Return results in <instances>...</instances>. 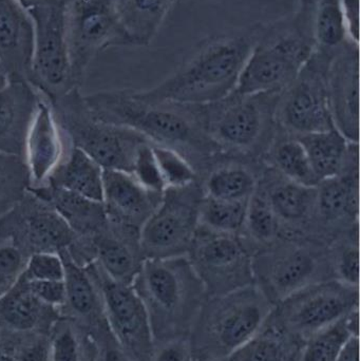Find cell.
<instances>
[{
	"label": "cell",
	"mask_w": 360,
	"mask_h": 361,
	"mask_svg": "<svg viewBox=\"0 0 360 361\" xmlns=\"http://www.w3.org/2000/svg\"><path fill=\"white\" fill-rule=\"evenodd\" d=\"M85 101L103 122L131 129L150 143L181 154L199 179L228 158L207 133L203 105L152 101L132 89L99 91Z\"/></svg>",
	"instance_id": "obj_1"
},
{
	"label": "cell",
	"mask_w": 360,
	"mask_h": 361,
	"mask_svg": "<svg viewBox=\"0 0 360 361\" xmlns=\"http://www.w3.org/2000/svg\"><path fill=\"white\" fill-rule=\"evenodd\" d=\"M256 25L211 36L173 74L148 90L145 99L188 105L215 103L234 92L253 49Z\"/></svg>",
	"instance_id": "obj_2"
},
{
	"label": "cell",
	"mask_w": 360,
	"mask_h": 361,
	"mask_svg": "<svg viewBox=\"0 0 360 361\" xmlns=\"http://www.w3.org/2000/svg\"><path fill=\"white\" fill-rule=\"evenodd\" d=\"M132 286L147 312L154 345L187 339L209 298L186 256L146 259Z\"/></svg>",
	"instance_id": "obj_3"
},
{
	"label": "cell",
	"mask_w": 360,
	"mask_h": 361,
	"mask_svg": "<svg viewBox=\"0 0 360 361\" xmlns=\"http://www.w3.org/2000/svg\"><path fill=\"white\" fill-rule=\"evenodd\" d=\"M316 48L315 20L299 11L256 25L253 49L235 92H278L302 71Z\"/></svg>",
	"instance_id": "obj_4"
},
{
	"label": "cell",
	"mask_w": 360,
	"mask_h": 361,
	"mask_svg": "<svg viewBox=\"0 0 360 361\" xmlns=\"http://www.w3.org/2000/svg\"><path fill=\"white\" fill-rule=\"evenodd\" d=\"M273 307L254 284L209 297L188 335L190 360H228L261 330Z\"/></svg>",
	"instance_id": "obj_5"
},
{
	"label": "cell",
	"mask_w": 360,
	"mask_h": 361,
	"mask_svg": "<svg viewBox=\"0 0 360 361\" xmlns=\"http://www.w3.org/2000/svg\"><path fill=\"white\" fill-rule=\"evenodd\" d=\"M278 92L240 94L232 92L203 105L205 127L211 139L232 159L263 164L278 124Z\"/></svg>",
	"instance_id": "obj_6"
},
{
	"label": "cell",
	"mask_w": 360,
	"mask_h": 361,
	"mask_svg": "<svg viewBox=\"0 0 360 361\" xmlns=\"http://www.w3.org/2000/svg\"><path fill=\"white\" fill-rule=\"evenodd\" d=\"M253 277L274 307L306 286L333 280L329 245L311 237H280L256 250Z\"/></svg>",
	"instance_id": "obj_7"
},
{
	"label": "cell",
	"mask_w": 360,
	"mask_h": 361,
	"mask_svg": "<svg viewBox=\"0 0 360 361\" xmlns=\"http://www.w3.org/2000/svg\"><path fill=\"white\" fill-rule=\"evenodd\" d=\"M50 104L70 145L88 154L104 171L131 173L139 147L149 142L143 135L97 118L80 89H74Z\"/></svg>",
	"instance_id": "obj_8"
},
{
	"label": "cell",
	"mask_w": 360,
	"mask_h": 361,
	"mask_svg": "<svg viewBox=\"0 0 360 361\" xmlns=\"http://www.w3.org/2000/svg\"><path fill=\"white\" fill-rule=\"evenodd\" d=\"M336 50L316 47L302 71L281 91L277 124L289 135L298 137L335 128L328 97V73Z\"/></svg>",
	"instance_id": "obj_9"
},
{
	"label": "cell",
	"mask_w": 360,
	"mask_h": 361,
	"mask_svg": "<svg viewBox=\"0 0 360 361\" xmlns=\"http://www.w3.org/2000/svg\"><path fill=\"white\" fill-rule=\"evenodd\" d=\"M255 250L242 235L218 233L199 225L186 257L207 296L228 294L254 284Z\"/></svg>",
	"instance_id": "obj_10"
},
{
	"label": "cell",
	"mask_w": 360,
	"mask_h": 361,
	"mask_svg": "<svg viewBox=\"0 0 360 361\" xmlns=\"http://www.w3.org/2000/svg\"><path fill=\"white\" fill-rule=\"evenodd\" d=\"M357 309L359 288L328 280L306 286L277 303L268 320L302 343Z\"/></svg>",
	"instance_id": "obj_11"
},
{
	"label": "cell",
	"mask_w": 360,
	"mask_h": 361,
	"mask_svg": "<svg viewBox=\"0 0 360 361\" xmlns=\"http://www.w3.org/2000/svg\"><path fill=\"white\" fill-rule=\"evenodd\" d=\"M200 180L165 189L162 199L141 231L145 259L186 256L200 225Z\"/></svg>",
	"instance_id": "obj_12"
},
{
	"label": "cell",
	"mask_w": 360,
	"mask_h": 361,
	"mask_svg": "<svg viewBox=\"0 0 360 361\" xmlns=\"http://www.w3.org/2000/svg\"><path fill=\"white\" fill-rule=\"evenodd\" d=\"M66 37L74 82L80 89L99 52L131 46L114 11L113 0H66Z\"/></svg>",
	"instance_id": "obj_13"
},
{
	"label": "cell",
	"mask_w": 360,
	"mask_h": 361,
	"mask_svg": "<svg viewBox=\"0 0 360 361\" xmlns=\"http://www.w3.org/2000/svg\"><path fill=\"white\" fill-rule=\"evenodd\" d=\"M65 2L36 8L27 14L34 23V50L27 82L49 102L74 89L66 37Z\"/></svg>",
	"instance_id": "obj_14"
},
{
	"label": "cell",
	"mask_w": 360,
	"mask_h": 361,
	"mask_svg": "<svg viewBox=\"0 0 360 361\" xmlns=\"http://www.w3.org/2000/svg\"><path fill=\"white\" fill-rule=\"evenodd\" d=\"M87 267L99 284L106 322L116 341L137 361L151 360L154 336L147 312L133 286L111 279L97 262Z\"/></svg>",
	"instance_id": "obj_15"
},
{
	"label": "cell",
	"mask_w": 360,
	"mask_h": 361,
	"mask_svg": "<svg viewBox=\"0 0 360 361\" xmlns=\"http://www.w3.org/2000/svg\"><path fill=\"white\" fill-rule=\"evenodd\" d=\"M359 225V143H353L342 173L316 186L313 235L330 244Z\"/></svg>",
	"instance_id": "obj_16"
},
{
	"label": "cell",
	"mask_w": 360,
	"mask_h": 361,
	"mask_svg": "<svg viewBox=\"0 0 360 361\" xmlns=\"http://www.w3.org/2000/svg\"><path fill=\"white\" fill-rule=\"evenodd\" d=\"M328 97L335 128L359 143V44L338 47L328 73Z\"/></svg>",
	"instance_id": "obj_17"
},
{
	"label": "cell",
	"mask_w": 360,
	"mask_h": 361,
	"mask_svg": "<svg viewBox=\"0 0 360 361\" xmlns=\"http://www.w3.org/2000/svg\"><path fill=\"white\" fill-rule=\"evenodd\" d=\"M281 227V237L313 235L316 186L299 184L264 165L259 182ZM315 239V238H314Z\"/></svg>",
	"instance_id": "obj_18"
},
{
	"label": "cell",
	"mask_w": 360,
	"mask_h": 361,
	"mask_svg": "<svg viewBox=\"0 0 360 361\" xmlns=\"http://www.w3.org/2000/svg\"><path fill=\"white\" fill-rule=\"evenodd\" d=\"M67 147V140L57 125L50 102L39 93L37 109L25 139L23 157L29 175V189L44 186L48 182L61 164Z\"/></svg>",
	"instance_id": "obj_19"
},
{
	"label": "cell",
	"mask_w": 360,
	"mask_h": 361,
	"mask_svg": "<svg viewBox=\"0 0 360 361\" xmlns=\"http://www.w3.org/2000/svg\"><path fill=\"white\" fill-rule=\"evenodd\" d=\"M13 212L31 255H59L69 250L75 240L73 231L56 210L30 190L13 208Z\"/></svg>",
	"instance_id": "obj_20"
},
{
	"label": "cell",
	"mask_w": 360,
	"mask_h": 361,
	"mask_svg": "<svg viewBox=\"0 0 360 361\" xmlns=\"http://www.w3.org/2000/svg\"><path fill=\"white\" fill-rule=\"evenodd\" d=\"M97 261L111 279L132 286L144 261L141 231L108 219L94 238Z\"/></svg>",
	"instance_id": "obj_21"
},
{
	"label": "cell",
	"mask_w": 360,
	"mask_h": 361,
	"mask_svg": "<svg viewBox=\"0 0 360 361\" xmlns=\"http://www.w3.org/2000/svg\"><path fill=\"white\" fill-rule=\"evenodd\" d=\"M59 256L65 267L66 301L61 310V317L75 322L92 337L108 326L99 284L90 269L74 263L66 250Z\"/></svg>",
	"instance_id": "obj_22"
},
{
	"label": "cell",
	"mask_w": 360,
	"mask_h": 361,
	"mask_svg": "<svg viewBox=\"0 0 360 361\" xmlns=\"http://www.w3.org/2000/svg\"><path fill=\"white\" fill-rule=\"evenodd\" d=\"M162 195L146 190L131 173L104 171V207L108 219L114 222L142 231Z\"/></svg>",
	"instance_id": "obj_23"
},
{
	"label": "cell",
	"mask_w": 360,
	"mask_h": 361,
	"mask_svg": "<svg viewBox=\"0 0 360 361\" xmlns=\"http://www.w3.org/2000/svg\"><path fill=\"white\" fill-rule=\"evenodd\" d=\"M34 50V23L17 0H0V63L8 80H27Z\"/></svg>",
	"instance_id": "obj_24"
},
{
	"label": "cell",
	"mask_w": 360,
	"mask_h": 361,
	"mask_svg": "<svg viewBox=\"0 0 360 361\" xmlns=\"http://www.w3.org/2000/svg\"><path fill=\"white\" fill-rule=\"evenodd\" d=\"M39 93L27 80H8L0 89V154L25 157V139Z\"/></svg>",
	"instance_id": "obj_25"
},
{
	"label": "cell",
	"mask_w": 360,
	"mask_h": 361,
	"mask_svg": "<svg viewBox=\"0 0 360 361\" xmlns=\"http://www.w3.org/2000/svg\"><path fill=\"white\" fill-rule=\"evenodd\" d=\"M29 190L56 210L73 231L76 241L94 246V238L108 221L103 202L94 201L50 184Z\"/></svg>",
	"instance_id": "obj_26"
},
{
	"label": "cell",
	"mask_w": 360,
	"mask_h": 361,
	"mask_svg": "<svg viewBox=\"0 0 360 361\" xmlns=\"http://www.w3.org/2000/svg\"><path fill=\"white\" fill-rule=\"evenodd\" d=\"M61 317L58 310L42 303L21 276L8 293L0 297V330L12 334L48 333Z\"/></svg>",
	"instance_id": "obj_27"
},
{
	"label": "cell",
	"mask_w": 360,
	"mask_h": 361,
	"mask_svg": "<svg viewBox=\"0 0 360 361\" xmlns=\"http://www.w3.org/2000/svg\"><path fill=\"white\" fill-rule=\"evenodd\" d=\"M264 164L228 158L200 179L206 197L225 201H249L259 182Z\"/></svg>",
	"instance_id": "obj_28"
},
{
	"label": "cell",
	"mask_w": 360,
	"mask_h": 361,
	"mask_svg": "<svg viewBox=\"0 0 360 361\" xmlns=\"http://www.w3.org/2000/svg\"><path fill=\"white\" fill-rule=\"evenodd\" d=\"M177 0H113L114 11L131 46L154 40Z\"/></svg>",
	"instance_id": "obj_29"
},
{
	"label": "cell",
	"mask_w": 360,
	"mask_h": 361,
	"mask_svg": "<svg viewBox=\"0 0 360 361\" xmlns=\"http://www.w3.org/2000/svg\"><path fill=\"white\" fill-rule=\"evenodd\" d=\"M103 173L104 169L88 154L68 143L61 164L46 184L103 202Z\"/></svg>",
	"instance_id": "obj_30"
},
{
	"label": "cell",
	"mask_w": 360,
	"mask_h": 361,
	"mask_svg": "<svg viewBox=\"0 0 360 361\" xmlns=\"http://www.w3.org/2000/svg\"><path fill=\"white\" fill-rule=\"evenodd\" d=\"M296 137L306 149L311 166L319 182L342 173L351 145L354 143L349 141L336 128L298 135Z\"/></svg>",
	"instance_id": "obj_31"
},
{
	"label": "cell",
	"mask_w": 360,
	"mask_h": 361,
	"mask_svg": "<svg viewBox=\"0 0 360 361\" xmlns=\"http://www.w3.org/2000/svg\"><path fill=\"white\" fill-rule=\"evenodd\" d=\"M262 163L294 182L311 187L318 185L319 180L299 140L279 127Z\"/></svg>",
	"instance_id": "obj_32"
},
{
	"label": "cell",
	"mask_w": 360,
	"mask_h": 361,
	"mask_svg": "<svg viewBox=\"0 0 360 361\" xmlns=\"http://www.w3.org/2000/svg\"><path fill=\"white\" fill-rule=\"evenodd\" d=\"M31 256L11 210L0 219V297L18 282Z\"/></svg>",
	"instance_id": "obj_33"
},
{
	"label": "cell",
	"mask_w": 360,
	"mask_h": 361,
	"mask_svg": "<svg viewBox=\"0 0 360 361\" xmlns=\"http://www.w3.org/2000/svg\"><path fill=\"white\" fill-rule=\"evenodd\" d=\"M302 343L266 320L261 330L226 361H294Z\"/></svg>",
	"instance_id": "obj_34"
},
{
	"label": "cell",
	"mask_w": 360,
	"mask_h": 361,
	"mask_svg": "<svg viewBox=\"0 0 360 361\" xmlns=\"http://www.w3.org/2000/svg\"><path fill=\"white\" fill-rule=\"evenodd\" d=\"M242 235L255 252L281 237L280 224L259 184L247 202Z\"/></svg>",
	"instance_id": "obj_35"
},
{
	"label": "cell",
	"mask_w": 360,
	"mask_h": 361,
	"mask_svg": "<svg viewBox=\"0 0 360 361\" xmlns=\"http://www.w3.org/2000/svg\"><path fill=\"white\" fill-rule=\"evenodd\" d=\"M95 345L75 322L61 317L50 332V361H92Z\"/></svg>",
	"instance_id": "obj_36"
},
{
	"label": "cell",
	"mask_w": 360,
	"mask_h": 361,
	"mask_svg": "<svg viewBox=\"0 0 360 361\" xmlns=\"http://www.w3.org/2000/svg\"><path fill=\"white\" fill-rule=\"evenodd\" d=\"M333 280L359 288V225L340 233L329 246Z\"/></svg>",
	"instance_id": "obj_37"
},
{
	"label": "cell",
	"mask_w": 360,
	"mask_h": 361,
	"mask_svg": "<svg viewBox=\"0 0 360 361\" xmlns=\"http://www.w3.org/2000/svg\"><path fill=\"white\" fill-rule=\"evenodd\" d=\"M247 202L225 201L204 195L200 206L201 226L218 233L242 235Z\"/></svg>",
	"instance_id": "obj_38"
},
{
	"label": "cell",
	"mask_w": 360,
	"mask_h": 361,
	"mask_svg": "<svg viewBox=\"0 0 360 361\" xmlns=\"http://www.w3.org/2000/svg\"><path fill=\"white\" fill-rule=\"evenodd\" d=\"M345 318L302 341L294 361H336L347 343L354 338Z\"/></svg>",
	"instance_id": "obj_39"
},
{
	"label": "cell",
	"mask_w": 360,
	"mask_h": 361,
	"mask_svg": "<svg viewBox=\"0 0 360 361\" xmlns=\"http://www.w3.org/2000/svg\"><path fill=\"white\" fill-rule=\"evenodd\" d=\"M29 187L23 158L0 154V219L25 197Z\"/></svg>",
	"instance_id": "obj_40"
},
{
	"label": "cell",
	"mask_w": 360,
	"mask_h": 361,
	"mask_svg": "<svg viewBox=\"0 0 360 361\" xmlns=\"http://www.w3.org/2000/svg\"><path fill=\"white\" fill-rule=\"evenodd\" d=\"M317 48L336 50L346 42L342 0H318L315 15Z\"/></svg>",
	"instance_id": "obj_41"
},
{
	"label": "cell",
	"mask_w": 360,
	"mask_h": 361,
	"mask_svg": "<svg viewBox=\"0 0 360 361\" xmlns=\"http://www.w3.org/2000/svg\"><path fill=\"white\" fill-rule=\"evenodd\" d=\"M151 145L166 188L186 186L200 180L194 167L181 154L164 146Z\"/></svg>",
	"instance_id": "obj_42"
},
{
	"label": "cell",
	"mask_w": 360,
	"mask_h": 361,
	"mask_svg": "<svg viewBox=\"0 0 360 361\" xmlns=\"http://www.w3.org/2000/svg\"><path fill=\"white\" fill-rule=\"evenodd\" d=\"M131 175L146 190L154 195H162L166 189L150 142L139 147Z\"/></svg>",
	"instance_id": "obj_43"
},
{
	"label": "cell",
	"mask_w": 360,
	"mask_h": 361,
	"mask_svg": "<svg viewBox=\"0 0 360 361\" xmlns=\"http://www.w3.org/2000/svg\"><path fill=\"white\" fill-rule=\"evenodd\" d=\"M27 280L39 281H61L65 278V267L58 254L38 252L27 260L23 274Z\"/></svg>",
	"instance_id": "obj_44"
},
{
	"label": "cell",
	"mask_w": 360,
	"mask_h": 361,
	"mask_svg": "<svg viewBox=\"0 0 360 361\" xmlns=\"http://www.w3.org/2000/svg\"><path fill=\"white\" fill-rule=\"evenodd\" d=\"M15 361H50V334H16Z\"/></svg>",
	"instance_id": "obj_45"
},
{
	"label": "cell",
	"mask_w": 360,
	"mask_h": 361,
	"mask_svg": "<svg viewBox=\"0 0 360 361\" xmlns=\"http://www.w3.org/2000/svg\"><path fill=\"white\" fill-rule=\"evenodd\" d=\"M90 338L95 345L97 361H137L118 343L108 326Z\"/></svg>",
	"instance_id": "obj_46"
},
{
	"label": "cell",
	"mask_w": 360,
	"mask_h": 361,
	"mask_svg": "<svg viewBox=\"0 0 360 361\" xmlns=\"http://www.w3.org/2000/svg\"><path fill=\"white\" fill-rule=\"evenodd\" d=\"M30 290L42 303L48 307L58 310L63 309L66 301V288L63 280L61 281H39L27 280Z\"/></svg>",
	"instance_id": "obj_47"
},
{
	"label": "cell",
	"mask_w": 360,
	"mask_h": 361,
	"mask_svg": "<svg viewBox=\"0 0 360 361\" xmlns=\"http://www.w3.org/2000/svg\"><path fill=\"white\" fill-rule=\"evenodd\" d=\"M150 361H190L187 339L154 345V355Z\"/></svg>",
	"instance_id": "obj_48"
},
{
	"label": "cell",
	"mask_w": 360,
	"mask_h": 361,
	"mask_svg": "<svg viewBox=\"0 0 360 361\" xmlns=\"http://www.w3.org/2000/svg\"><path fill=\"white\" fill-rule=\"evenodd\" d=\"M342 14L347 40L359 44V0H342Z\"/></svg>",
	"instance_id": "obj_49"
},
{
	"label": "cell",
	"mask_w": 360,
	"mask_h": 361,
	"mask_svg": "<svg viewBox=\"0 0 360 361\" xmlns=\"http://www.w3.org/2000/svg\"><path fill=\"white\" fill-rule=\"evenodd\" d=\"M16 334L0 330V361H15Z\"/></svg>",
	"instance_id": "obj_50"
},
{
	"label": "cell",
	"mask_w": 360,
	"mask_h": 361,
	"mask_svg": "<svg viewBox=\"0 0 360 361\" xmlns=\"http://www.w3.org/2000/svg\"><path fill=\"white\" fill-rule=\"evenodd\" d=\"M336 361H359V338L351 339Z\"/></svg>",
	"instance_id": "obj_51"
},
{
	"label": "cell",
	"mask_w": 360,
	"mask_h": 361,
	"mask_svg": "<svg viewBox=\"0 0 360 361\" xmlns=\"http://www.w3.org/2000/svg\"><path fill=\"white\" fill-rule=\"evenodd\" d=\"M17 1L23 6V8H25L27 13H30L31 11L36 10V8L52 6V4L58 2L59 0H17Z\"/></svg>",
	"instance_id": "obj_52"
},
{
	"label": "cell",
	"mask_w": 360,
	"mask_h": 361,
	"mask_svg": "<svg viewBox=\"0 0 360 361\" xmlns=\"http://www.w3.org/2000/svg\"><path fill=\"white\" fill-rule=\"evenodd\" d=\"M317 1H318V0H298V6L309 8V10L316 11Z\"/></svg>",
	"instance_id": "obj_53"
},
{
	"label": "cell",
	"mask_w": 360,
	"mask_h": 361,
	"mask_svg": "<svg viewBox=\"0 0 360 361\" xmlns=\"http://www.w3.org/2000/svg\"><path fill=\"white\" fill-rule=\"evenodd\" d=\"M8 82V76L2 63H0V89L4 88Z\"/></svg>",
	"instance_id": "obj_54"
},
{
	"label": "cell",
	"mask_w": 360,
	"mask_h": 361,
	"mask_svg": "<svg viewBox=\"0 0 360 361\" xmlns=\"http://www.w3.org/2000/svg\"><path fill=\"white\" fill-rule=\"evenodd\" d=\"M92 361H97V358H95V356L94 358H93Z\"/></svg>",
	"instance_id": "obj_55"
},
{
	"label": "cell",
	"mask_w": 360,
	"mask_h": 361,
	"mask_svg": "<svg viewBox=\"0 0 360 361\" xmlns=\"http://www.w3.org/2000/svg\"><path fill=\"white\" fill-rule=\"evenodd\" d=\"M190 361H192V360H190Z\"/></svg>",
	"instance_id": "obj_56"
}]
</instances>
